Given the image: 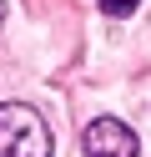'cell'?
Returning a JSON list of instances; mask_svg holds the SVG:
<instances>
[{
  "label": "cell",
  "mask_w": 151,
  "mask_h": 157,
  "mask_svg": "<svg viewBox=\"0 0 151 157\" xmlns=\"http://www.w3.org/2000/svg\"><path fill=\"white\" fill-rule=\"evenodd\" d=\"M0 157H50V132L25 101L0 106Z\"/></svg>",
  "instance_id": "1"
},
{
  "label": "cell",
  "mask_w": 151,
  "mask_h": 157,
  "mask_svg": "<svg viewBox=\"0 0 151 157\" xmlns=\"http://www.w3.org/2000/svg\"><path fill=\"white\" fill-rule=\"evenodd\" d=\"M86 157H136V132L116 117H96L86 127Z\"/></svg>",
  "instance_id": "2"
},
{
  "label": "cell",
  "mask_w": 151,
  "mask_h": 157,
  "mask_svg": "<svg viewBox=\"0 0 151 157\" xmlns=\"http://www.w3.org/2000/svg\"><path fill=\"white\" fill-rule=\"evenodd\" d=\"M136 5H141V0H101V10H106V15H131Z\"/></svg>",
  "instance_id": "3"
},
{
  "label": "cell",
  "mask_w": 151,
  "mask_h": 157,
  "mask_svg": "<svg viewBox=\"0 0 151 157\" xmlns=\"http://www.w3.org/2000/svg\"><path fill=\"white\" fill-rule=\"evenodd\" d=\"M0 15H5V5H0Z\"/></svg>",
  "instance_id": "4"
}]
</instances>
